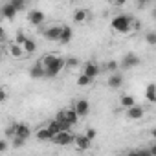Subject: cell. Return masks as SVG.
I'll list each match as a JSON object with an SVG mask.
<instances>
[{"label":"cell","instance_id":"9a60e30c","mask_svg":"<svg viewBox=\"0 0 156 156\" xmlns=\"http://www.w3.org/2000/svg\"><path fill=\"white\" fill-rule=\"evenodd\" d=\"M24 53H26V51H24V46H22V44H17L15 41L9 44V55H11V57H15V59H20Z\"/></svg>","mask_w":156,"mask_h":156},{"label":"cell","instance_id":"f1b7e54d","mask_svg":"<svg viewBox=\"0 0 156 156\" xmlns=\"http://www.w3.org/2000/svg\"><path fill=\"white\" fill-rule=\"evenodd\" d=\"M13 145H15V147H22V145H24V138L13 136Z\"/></svg>","mask_w":156,"mask_h":156},{"label":"cell","instance_id":"5bb4252c","mask_svg":"<svg viewBox=\"0 0 156 156\" xmlns=\"http://www.w3.org/2000/svg\"><path fill=\"white\" fill-rule=\"evenodd\" d=\"M17 13H19V11H17V8H15L11 2H8V4H4V6H2V15H4V19L13 20Z\"/></svg>","mask_w":156,"mask_h":156},{"label":"cell","instance_id":"d6a6232c","mask_svg":"<svg viewBox=\"0 0 156 156\" xmlns=\"http://www.w3.org/2000/svg\"><path fill=\"white\" fill-rule=\"evenodd\" d=\"M125 2H127V0H112L114 6H125Z\"/></svg>","mask_w":156,"mask_h":156},{"label":"cell","instance_id":"ba28073f","mask_svg":"<svg viewBox=\"0 0 156 156\" xmlns=\"http://www.w3.org/2000/svg\"><path fill=\"white\" fill-rule=\"evenodd\" d=\"M30 77L31 79H44L46 77V68L42 66V62H37L30 68Z\"/></svg>","mask_w":156,"mask_h":156},{"label":"cell","instance_id":"7a4b0ae2","mask_svg":"<svg viewBox=\"0 0 156 156\" xmlns=\"http://www.w3.org/2000/svg\"><path fill=\"white\" fill-rule=\"evenodd\" d=\"M110 28L114 31H118V33H129L130 28H132V19L129 15H118V17L112 19Z\"/></svg>","mask_w":156,"mask_h":156},{"label":"cell","instance_id":"5b68a950","mask_svg":"<svg viewBox=\"0 0 156 156\" xmlns=\"http://www.w3.org/2000/svg\"><path fill=\"white\" fill-rule=\"evenodd\" d=\"M9 134L28 140V138H30V134H31V129H30L26 123H15V125H13V129L9 130Z\"/></svg>","mask_w":156,"mask_h":156},{"label":"cell","instance_id":"9c48e42d","mask_svg":"<svg viewBox=\"0 0 156 156\" xmlns=\"http://www.w3.org/2000/svg\"><path fill=\"white\" fill-rule=\"evenodd\" d=\"M28 20H30V24H33V26H41V24L46 20V17H44L42 11H39V9H31V11L28 13Z\"/></svg>","mask_w":156,"mask_h":156},{"label":"cell","instance_id":"2e32d148","mask_svg":"<svg viewBox=\"0 0 156 156\" xmlns=\"http://www.w3.org/2000/svg\"><path fill=\"white\" fill-rule=\"evenodd\" d=\"M123 85V75L118 72H112V75L108 77V87L110 88H119Z\"/></svg>","mask_w":156,"mask_h":156},{"label":"cell","instance_id":"f546056e","mask_svg":"<svg viewBox=\"0 0 156 156\" xmlns=\"http://www.w3.org/2000/svg\"><path fill=\"white\" fill-rule=\"evenodd\" d=\"M0 99H2V101L8 99V88H6V87H2V92H0Z\"/></svg>","mask_w":156,"mask_h":156},{"label":"cell","instance_id":"d4e9b609","mask_svg":"<svg viewBox=\"0 0 156 156\" xmlns=\"http://www.w3.org/2000/svg\"><path fill=\"white\" fill-rule=\"evenodd\" d=\"M26 39H28V37L24 35V31H20V30H19V31L15 33V42H17V44H24V42H26Z\"/></svg>","mask_w":156,"mask_h":156},{"label":"cell","instance_id":"836d02e7","mask_svg":"<svg viewBox=\"0 0 156 156\" xmlns=\"http://www.w3.org/2000/svg\"><path fill=\"white\" fill-rule=\"evenodd\" d=\"M147 152H149V154H154V156H156V145H152V147H151V149H149Z\"/></svg>","mask_w":156,"mask_h":156},{"label":"cell","instance_id":"ffe728a7","mask_svg":"<svg viewBox=\"0 0 156 156\" xmlns=\"http://www.w3.org/2000/svg\"><path fill=\"white\" fill-rule=\"evenodd\" d=\"M87 19H88L87 9H75V11H73V22H75V24H83Z\"/></svg>","mask_w":156,"mask_h":156},{"label":"cell","instance_id":"8992f818","mask_svg":"<svg viewBox=\"0 0 156 156\" xmlns=\"http://www.w3.org/2000/svg\"><path fill=\"white\" fill-rule=\"evenodd\" d=\"M90 143H92V140H90L87 134L75 136V140H73V145H75L77 151H88V149H90Z\"/></svg>","mask_w":156,"mask_h":156},{"label":"cell","instance_id":"4dcf8cb0","mask_svg":"<svg viewBox=\"0 0 156 156\" xmlns=\"http://www.w3.org/2000/svg\"><path fill=\"white\" fill-rule=\"evenodd\" d=\"M85 134H87V136H88L90 140H94V138H96V130H94V129H88V130H87Z\"/></svg>","mask_w":156,"mask_h":156},{"label":"cell","instance_id":"d590c367","mask_svg":"<svg viewBox=\"0 0 156 156\" xmlns=\"http://www.w3.org/2000/svg\"><path fill=\"white\" fill-rule=\"evenodd\" d=\"M145 2H149V0H138V4H145Z\"/></svg>","mask_w":156,"mask_h":156},{"label":"cell","instance_id":"277c9868","mask_svg":"<svg viewBox=\"0 0 156 156\" xmlns=\"http://www.w3.org/2000/svg\"><path fill=\"white\" fill-rule=\"evenodd\" d=\"M73 140H75V136L70 132V129L68 130H61V132H57L55 136H53V143H57V145H68V143H73Z\"/></svg>","mask_w":156,"mask_h":156},{"label":"cell","instance_id":"30bf717a","mask_svg":"<svg viewBox=\"0 0 156 156\" xmlns=\"http://www.w3.org/2000/svg\"><path fill=\"white\" fill-rule=\"evenodd\" d=\"M62 114H64V121L70 123V125H75L79 121V114H77V110L73 107L72 108H62Z\"/></svg>","mask_w":156,"mask_h":156},{"label":"cell","instance_id":"ac0fdd59","mask_svg":"<svg viewBox=\"0 0 156 156\" xmlns=\"http://www.w3.org/2000/svg\"><path fill=\"white\" fill-rule=\"evenodd\" d=\"M72 37H73V33H72V28H70V26H62L59 42H61V44H68V42L72 41Z\"/></svg>","mask_w":156,"mask_h":156},{"label":"cell","instance_id":"603a6c76","mask_svg":"<svg viewBox=\"0 0 156 156\" xmlns=\"http://www.w3.org/2000/svg\"><path fill=\"white\" fill-rule=\"evenodd\" d=\"M22 46H24V51H26V53H33V51L37 50V44H35V41H31V39H26V42H24Z\"/></svg>","mask_w":156,"mask_h":156},{"label":"cell","instance_id":"1f68e13d","mask_svg":"<svg viewBox=\"0 0 156 156\" xmlns=\"http://www.w3.org/2000/svg\"><path fill=\"white\" fill-rule=\"evenodd\" d=\"M8 151V141H0V152H6Z\"/></svg>","mask_w":156,"mask_h":156},{"label":"cell","instance_id":"8fae6325","mask_svg":"<svg viewBox=\"0 0 156 156\" xmlns=\"http://www.w3.org/2000/svg\"><path fill=\"white\" fill-rule=\"evenodd\" d=\"M61 30H62V26H51V28L44 30V39H48V41H59L61 39Z\"/></svg>","mask_w":156,"mask_h":156},{"label":"cell","instance_id":"7c38bea8","mask_svg":"<svg viewBox=\"0 0 156 156\" xmlns=\"http://www.w3.org/2000/svg\"><path fill=\"white\" fill-rule=\"evenodd\" d=\"M125 110H127L129 119H141L143 118V107H140V105H132V107H129Z\"/></svg>","mask_w":156,"mask_h":156},{"label":"cell","instance_id":"8d00e7d4","mask_svg":"<svg viewBox=\"0 0 156 156\" xmlns=\"http://www.w3.org/2000/svg\"><path fill=\"white\" fill-rule=\"evenodd\" d=\"M154 17H156V11H154Z\"/></svg>","mask_w":156,"mask_h":156},{"label":"cell","instance_id":"cb8c5ba5","mask_svg":"<svg viewBox=\"0 0 156 156\" xmlns=\"http://www.w3.org/2000/svg\"><path fill=\"white\" fill-rule=\"evenodd\" d=\"M145 41L149 46H156V31H147L145 33Z\"/></svg>","mask_w":156,"mask_h":156},{"label":"cell","instance_id":"4316f807","mask_svg":"<svg viewBox=\"0 0 156 156\" xmlns=\"http://www.w3.org/2000/svg\"><path fill=\"white\" fill-rule=\"evenodd\" d=\"M9 2L17 8V11H20V9H24V6H26V0H9Z\"/></svg>","mask_w":156,"mask_h":156},{"label":"cell","instance_id":"d6986e66","mask_svg":"<svg viewBox=\"0 0 156 156\" xmlns=\"http://www.w3.org/2000/svg\"><path fill=\"white\" fill-rule=\"evenodd\" d=\"M35 136H37L41 141H46V140H53V136H55V134H53L48 127H42V129H39V130L35 132Z\"/></svg>","mask_w":156,"mask_h":156},{"label":"cell","instance_id":"83f0119b","mask_svg":"<svg viewBox=\"0 0 156 156\" xmlns=\"http://www.w3.org/2000/svg\"><path fill=\"white\" fill-rule=\"evenodd\" d=\"M77 64H79L77 59H66V68H75Z\"/></svg>","mask_w":156,"mask_h":156},{"label":"cell","instance_id":"3957f363","mask_svg":"<svg viewBox=\"0 0 156 156\" xmlns=\"http://www.w3.org/2000/svg\"><path fill=\"white\" fill-rule=\"evenodd\" d=\"M140 57L136 55V53H132V51H129V53H125L123 55V59H121V62H119V66L123 68V70H130V68H136V66H140Z\"/></svg>","mask_w":156,"mask_h":156},{"label":"cell","instance_id":"484cf974","mask_svg":"<svg viewBox=\"0 0 156 156\" xmlns=\"http://www.w3.org/2000/svg\"><path fill=\"white\" fill-rule=\"evenodd\" d=\"M103 70H108V72H118V62L116 61H108L107 64H105V68Z\"/></svg>","mask_w":156,"mask_h":156},{"label":"cell","instance_id":"e575fe53","mask_svg":"<svg viewBox=\"0 0 156 156\" xmlns=\"http://www.w3.org/2000/svg\"><path fill=\"white\" fill-rule=\"evenodd\" d=\"M151 138L156 141V129H152V130H151Z\"/></svg>","mask_w":156,"mask_h":156},{"label":"cell","instance_id":"e0dca14e","mask_svg":"<svg viewBox=\"0 0 156 156\" xmlns=\"http://www.w3.org/2000/svg\"><path fill=\"white\" fill-rule=\"evenodd\" d=\"M145 98H147L149 103L156 105V85H154V83H149V85H147V88H145Z\"/></svg>","mask_w":156,"mask_h":156},{"label":"cell","instance_id":"4fadbf2b","mask_svg":"<svg viewBox=\"0 0 156 156\" xmlns=\"http://www.w3.org/2000/svg\"><path fill=\"white\" fill-rule=\"evenodd\" d=\"M99 72H101V68H99L96 62H87V64H85V68H83V73L90 75L92 79H96V77L99 75Z\"/></svg>","mask_w":156,"mask_h":156},{"label":"cell","instance_id":"6da1fadb","mask_svg":"<svg viewBox=\"0 0 156 156\" xmlns=\"http://www.w3.org/2000/svg\"><path fill=\"white\" fill-rule=\"evenodd\" d=\"M41 62H42V66L46 68V77H57V75L62 72V68H66V59L57 57V55H53V53L44 55V57L41 59Z\"/></svg>","mask_w":156,"mask_h":156},{"label":"cell","instance_id":"52a82bcc","mask_svg":"<svg viewBox=\"0 0 156 156\" xmlns=\"http://www.w3.org/2000/svg\"><path fill=\"white\" fill-rule=\"evenodd\" d=\"M73 108L77 110L79 118H85V116H88V112H90V103H88L87 99H77L75 105H73Z\"/></svg>","mask_w":156,"mask_h":156},{"label":"cell","instance_id":"7402d4cb","mask_svg":"<svg viewBox=\"0 0 156 156\" xmlns=\"http://www.w3.org/2000/svg\"><path fill=\"white\" fill-rule=\"evenodd\" d=\"M92 77L90 75H87V73H81L79 77H77V85H79V87H90L92 85Z\"/></svg>","mask_w":156,"mask_h":156},{"label":"cell","instance_id":"44dd1931","mask_svg":"<svg viewBox=\"0 0 156 156\" xmlns=\"http://www.w3.org/2000/svg\"><path fill=\"white\" fill-rule=\"evenodd\" d=\"M119 103H121V107H123V108H129V107L136 105V99H134L132 96H129V94H123V96L119 98Z\"/></svg>","mask_w":156,"mask_h":156}]
</instances>
